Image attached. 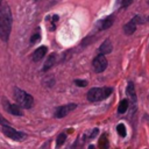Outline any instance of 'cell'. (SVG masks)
Returning a JSON list of instances; mask_svg holds the SVG:
<instances>
[{
    "label": "cell",
    "mask_w": 149,
    "mask_h": 149,
    "mask_svg": "<svg viewBox=\"0 0 149 149\" xmlns=\"http://www.w3.org/2000/svg\"><path fill=\"white\" fill-rule=\"evenodd\" d=\"M112 49H113V45H112V42L109 41V40H105L102 43H101V45L99 47V52H100V55H107V54H109L111 51H112Z\"/></svg>",
    "instance_id": "cell-12"
},
{
    "label": "cell",
    "mask_w": 149,
    "mask_h": 149,
    "mask_svg": "<svg viewBox=\"0 0 149 149\" xmlns=\"http://www.w3.org/2000/svg\"><path fill=\"white\" fill-rule=\"evenodd\" d=\"M74 84H76L77 86H79V87H84V86H86V85H87V81H86V80L76 79V80H74Z\"/></svg>",
    "instance_id": "cell-21"
},
{
    "label": "cell",
    "mask_w": 149,
    "mask_h": 149,
    "mask_svg": "<svg viewBox=\"0 0 149 149\" xmlns=\"http://www.w3.org/2000/svg\"><path fill=\"white\" fill-rule=\"evenodd\" d=\"M40 38H41V35H40V34H34V35L30 37V43H31V44H35L36 42L40 41Z\"/></svg>",
    "instance_id": "cell-20"
},
{
    "label": "cell",
    "mask_w": 149,
    "mask_h": 149,
    "mask_svg": "<svg viewBox=\"0 0 149 149\" xmlns=\"http://www.w3.org/2000/svg\"><path fill=\"white\" fill-rule=\"evenodd\" d=\"M128 106H129V101H128L127 99L121 100V101H120V104H119V107H118V112H119L120 114L126 113V112H127V109H128Z\"/></svg>",
    "instance_id": "cell-15"
},
{
    "label": "cell",
    "mask_w": 149,
    "mask_h": 149,
    "mask_svg": "<svg viewBox=\"0 0 149 149\" xmlns=\"http://www.w3.org/2000/svg\"><path fill=\"white\" fill-rule=\"evenodd\" d=\"M14 99L17 102L16 105H19L22 108H31L34 105V98L29 93L19 87L14 88Z\"/></svg>",
    "instance_id": "cell-2"
},
{
    "label": "cell",
    "mask_w": 149,
    "mask_h": 149,
    "mask_svg": "<svg viewBox=\"0 0 149 149\" xmlns=\"http://www.w3.org/2000/svg\"><path fill=\"white\" fill-rule=\"evenodd\" d=\"M116 130H118V133H119V135L121 136V137H125L126 136V126L123 125V123H119L118 126H116Z\"/></svg>",
    "instance_id": "cell-18"
},
{
    "label": "cell",
    "mask_w": 149,
    "mask_h": 149,
    "mask_svg": "<svg viewBox=\"0 0 149 149\" xmlns=\"http://www.w3.org/2000/svg\"><path fill=\"white\" fill-rule=\"evenodd\" d=\"M113 22H114V16L113 15H109V16H107L105 19L99 20L97 22V28L99 30H106V29L111 28V26L113 24Z\"/></svg>",
    "instance_id": "cell-9"
},
{
    "label": "cell",
    "mask_w": 149,
    "mask_h": 149,
    "mask_svg": "<svg viewBox=\"0 0 149 149\" xmlns=\"http://www.w3.org/2000/svg\"><path fill=\"white\" fill-rule=\"evenodd\" d=\"M142 23H143V19H142L140 15L134 16L128 23L125 24V27H123V31H125V34H126V35H132V34L136 30L137 24H142Z\"/></svg>",
    "instance_id": "cell-5"
},
{
    "label": "cell",
    "mask_w": 149,
    "mask_h": 149,
    "mask_svg": "<svg viewBox=\"0 0 149 149\" xmlns=\"http://www.w3.org/2000/svg\"><path fill=\"white\" fill-rule=\"evenodd\" d=\"M92 66H93V70H94L95 73H100V72L105 71L106 68H107V59H106V57H105L104 55H100V54H99V55L93 59Z\"/></svg>",
    "instance_id": "cell-6"
},
{
    "label": "cell",
    "mask_w": 149,
    "mask_h": 149,
    "mask_svg": "<svg viewBox=\"0 0 149 149\" xmlns=\"http://www.w3.org/2000/svg\"><path fill=\"white\" fill-rule=\"evenodd\" d=\"M58 19H59V16H58V15H56V14L48 15V16L45 17V23H47L48 29H49L50 31L55 30L56 24H57V22H58Z\"/></svg>",
    "instance_id": "cell-11"
},
{
    "label": "cell",
    "mask_w": 149,
    "mask_h": 149,
    "mask_svg": "<svg viewBox=\"0 0 149 149\" xmlns=\"http://www.w3.org/2000/svg\"><path fill=\"white\" fill-rule=\"evenodd\" d=\"M133 1H134V0H119V6H120L121 8H126V7H128Z\"/></svg>",
    "instance_id": "cell-19"
},
{
    "label": "cell",
    "mask_w": 149,
    "mask_h": 149,
    "mask_svg": "<svg viewBox=\"0 0 149 149\" xmlns=\"http://www.w3.org/2000/svg\"><path fill=\"white\" fill-rule=\"evenodd\" d=\"M2 104H3L5 109H6L8 113H10V114H13V115H19V116H21V115L23 114V113H22V109H21V107H20L19 105H16V104H10V102L7 101L6 99L2 100Z\"/></svg>",
    "instance_id": "cell-8"
},
{
    "label": "cell",
    "mask_w": 149,
    "mask_h": 149,
    "mask_svg": "<svg viewBox=\"0 0 149 149\" xmlns=\"http://www.w3.org/2000/svg\"><path fill=\"white\" fill-rule=\"evenodd\" d=\"M2 133L7 137H9V139H12L14 141H22L26 137V134L24 133L17 132L13 127H10V126H2Z\"/></svg>",
    "instance_id": "cell-4"
},
{
    "label": "cell",
    "mask_w": 149,
    "mask_h": 149,
    "mask_svg": "<svg viewBox=\"0 0 149 149\" xmlns=\"http://www.w3.org/2000/svg\"><path fill=\"white\" fill-rule=\"evenodd\" d=\"M12 12L8 5L0 6V40L7 42L12 31Z\"/></svg>",
    "instance_id": "cell-1"
},
{
    "label": "cell",
    "mask_w": 149,
    "mask_h": 149,
    "mask_svg": "<svg viewBox=\"0 0 149 149\" xmlns=\"http://www.w3.org/2000/svg\"><path fill=\"white\" fill-rule=\"evenodd\" d=\"M1 2H2V0H0V5H1Z\"/></svg>",
    "instance_id": "cell-24"
},
{
    "label": "cell",
    "mask_w": 149,
    "mask_h": 149,
    "mask_svg": "<svg viewBox=\"0 0 149 149\" xmlns=\"http://www.w3.org/2000/svg\"><path fill=\"white\" fill-rule=\"evenodd\" d=\"M112 91H113L112 87H93L87 92V100L91 102L101 101L108 98Z\"/></svg>",
    "instance_id": "cell-3"
},
{
    "label": "cell",
    "mask_w": 149,
    "mask_h": 149,
    "mask_svg": "<svg viewBox=\"0 0 149 149\" xmlns=\"http://www.w3.org/2000/svg\"><path fill=\"white\" fill-rule=\"evenodd\" d=\"M148 22H149V16H148Z\"/></svg>",
    "instance_id": "cell-25"
},
{
    "label": "cell",
    "mask_w": 149,
    "mask_h": 149,
    "mask_svg": "<svg viewBox=\"0 0 149 149\" xmlns=\"http://www.w3.org/2000/svg\"><path fill=\"white\" fill-rule=\"evenodd\" d=\"M87 149H95V147H94V146H92V144H91V146H88V148H87Z\"/></svg>",
    "instance_id": "cell-23"
},
{
    "label": "cell",
    "mask_w": 149,
    "mask_h": 149,
    "mask_svg": "<svg viewBox=\"0 0 149 149\" xmlns=\"http://www.w3.org/2000/svg\"><path fill=\"white\" fill-rule=\"evenodd\" d=\"M56 58H57L56 54H51L50 56H48V58H47V61L44 63V66H43V71H47V70L51 69L56 64Z\"/></svg>",
    "instance_id": "cell-13"
},
{
    "label": "cell",
    "mask_w": 149,
    "mask_h": 149,
    "mask_svg": "<svg viewBox=\"0 0 149 149\" xmlns=\"http://www.w3.org/2000/svg\"><path fill=\"white\" fill-rule=\"evenodd\" d=\"M47 51H48L47 47H44V45L38 47V48L33 52V55H31V56H33V61H34V62H38V61H41V59L45 56Z\"/></svg>",
    "instance_id": "cell-10"
},
{
    "label": "cell",
    "mask_w": 149,
    "mask_h": 149,
    "mask_svg": "<svg viewBox=\"0 0 149 149\" xmlns=\"http://www.w3.org/2000/svg\"><path fill=\"white\" fill-rule=\"evenodd\" d=\"M77 107L76 104H66V105H63V106H59L56 112H55V116L61 119V118H64L65 115H68L70 112H72L74 108Z\"/></svg>",
    "instance_id": "cell-7"
},
{
    "label": "cell",
    "mask_w": 149,
    "mask_h": 149,
    "mask_svg": "<svg viewBox=\"0 0 149 149\" xmlns=\"http://www.w3.org/2000/svg\"><path fill=\"white\" fill-rule=\"evenodd\" d=\"M126 92H127V95L130 98V100H132L133 102H135V101H136V93H135V87H134V84H133L132 81H129V83H128Z\"/></svg>",
    "instance_id": "cell-14"
},
{
    "label": "cell",
    "mask_w": 149,
    "mask_h": 149,
    "mask_svg": "<svg viewBox=\"0 0 149 149\" xmlns=\"http://www.w3.org/2000/svg\"><path fill=\"white\" fill-rule=\"evenodd\" d=\"M99 146H100V148H102V149H107V148H108V140H107L106 134H104V135L100 137V140H99Z\"/></svg>",
    "instance_id": "cell-17"
},
{
    "label": "cell",
    "mask_w": 149,
    "mask_h": 149,
    "mask_svg": "<svg viewBox=\"0 0 149 149\" xmlns=\"http://www.w3.org/2000/svg\"><path fill=\"white\" fill-rule=\"evenodd\" d=\"M65 140H66V134H65V133H61V134L57 136V139H56V146L59 148V147L65 142Z\"/></svg>",
    "instance_id": "cell-16"
},
{
    "label": "cell",
    "mask_w": 149,
    "mask_h": 149,
    "mask_svg": "<svg viewBox=\"0 0 149 149\" xmlns=\"http://www.w3.org/2000/svg\"><path fill=\"white\" fill-rule=\"evenodd\" d=\"M0 125H1V126H9L8 121H7V120H6L1 114H0Z\"/></svg>",
    "instance_id": "cell-22"
}]
</instances>
